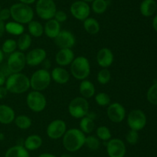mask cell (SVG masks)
<instances>
[{
	"label": "cell",
	"instance_id": "obj_49",
	"mask_svg": "<svg viewBox=\"0 0 157 157\" xmlns=\"http://www.w3.org/2000/svg\"><path fill=\"white\" fill-rule=\"evenodd\" d=\"M60 157H73V156H72L71 155H70V154L64 153V154H62V155H61Z\"/></svg>",
	"mask_w": 157,
	"mask_h": 157
},
{
	"label": "cell",
	"instance_id": "obj_10",
	"mask_svg": "<svg viewBox=\"0 0 157 157\" xmlns=\"http://www.w3.org/2000/svg\"><path fill=\"white\" fill-rule=\"evenodd\" d=\"M127 124L130 129L140 131L147 125V116L140 109H133L127 115Z\"/></svg>",
	"mask_w": 157,
	"mask_h": 157
},
{
	"label": "cell",
	"instance_id": "obj_8",
	"mask_svg": "<svg viewBox=\"0 0 157 157\" xmlns=\"http://www.w3.org/2000/svg\"><path fill=\"white\" fill-rule=\"evenodd\" d=\"M26 103L32 112H41L47 106V99L42 92L33 90L27 95Z\"/></svg>",
	"mask_w": 157,
	"mask_h": 157
},
{
	"label": "cell",
	"instance_id": "obj_2",
	"mask_svg": "<svg viewBox=\"0 0 157 157\" xmlns=\"http://www.w3.org/2000/svg\"><path fill=\"white\" fill-rule=\"evenodd\" d=\"M5 85L8 92L13 94L25 93L31 87L29 78L21 72L12 73L9 75Z\"/></svg>",
	"mask_w": 157,
	"mask_h": 157
},
{
	"label": "cell",
	"instance_id": "obj_32",
	"mask_svg": "<svg viewBox=\"0 0 157 157\" xmlns=\"http://www.w3.org/2000/svg\"><path fill=\"white\" fill-rule=\"evenodd\" d=\"M91 3L92 11L98 15L104 13L108 7L107 0H94Z\"/></svg>",
	"mask_w": 157,
	"mask_h": 157
},
{
	"label": "cell",
	"instance_id": "obj_47",
	"mask_svg": "<svg viewBox=\"0 0 157 157\" xmlns=\"http://www.w3.org/2000/svg\"><path fill=\"white\" fill-rule=\"evenodd\" d=\"M153 27L155 29V31L157 32V15L154 17L153 20Z\"/></svg>",
	"mask_w": 157,
	"mask_h": 157
},
{
	"label": "cell",
	"instance_id": "obj_18",
	"mask_svg": "<svg viewBox=\"0 0 157 157\" xmlns=\"http://www.w3.org/2000/svg\"><path fill=\"white\" fill-rule=\"evenodd\" d=\"M75 59V53L71 49H60L55 55V61L60 66L71 65Z\"/></svg>",
	"mask_w": 157,
	"mask_h": 157
},
{
	"label": "cell",
	"instance_id": "obj_15",
	"mask_svg": "<svg viewBox=\"0 0 157 157\" xmlns=\"http://www.w3.org/2000/svg\"><path fill=\"white\" fill-rule=\"evenodd\" d=\"M47 58V52L44 49L35 48L29 51L25 55L26 64L30 66H36L43 63Z\"/></svg>",
	"mask_w": 157,
	"mask_h": 157
},
{
	"label": "cell",
	"instance_id": "obj_27",
	"mask_svg": "<svg viewBox=\"0 0 157 157\" xmlns=\"http://www.w3.org/2000/svg\"><path fill=\"white\" fill-rule=\"evenodd\" d=\"M29 34L35 38H39L44 33V26L38 21L32 20L28 24Z\"/></svg>",
	"mask_w": 157,
	"mask_h": 157
},
{
	"label": "cell",
	"instance_id": "obj_26",
	"mask_svg": "<svg viewBox=\"0 0 157 157\" xmlns=\"http://www.w3.org/2000/svg\"><path fill=\"white\" fill-rule=\"evenodd\" d=\"M84 28L86 32L90 35H96L100 32V29H101V26L98 20L91 17H88L84 20Z\"/></svg>",
	"mask_w": 157,
	"mask_h": 157
},
{
	"label": "cell",
	"instance_id": "obj_34",
	"mask_svg": "<svg viewBox=\"0 0 157 157\" xmlns=\"http://www.w3.org/2000/svg\"><path fill=\"white\" fill-rule=\"evenodd\" d=\"M97 137L100 140L107 142L111 139V132L106 126H101L97 129Z\"/></svg>",
	"mask_w": 157,
	"mask_h": 157
},
{
	"label": "cell",
	"instance_id": "obj_13",
	"mask_svg": "<svg viewBox=\"0 0 157 157\" xmlns=\"http://www.w3.org/2000/svg\"><path fill=\"white\" fill-rule=\"evenodd\" d=\"M67 131V125L62 119H55L51 122L46 129L48 136L52 139H58L63 137Z\"/></svg>",
	"mask_w": 157,
	"mask_h": 157
},
{
	"label": "cell",
	"instance_id": "obj_3",
	"mask_svg": "<svg viewBox=\"0 0 157 157\" xmlns=\"http://www.w3.org/2000/svg\"><path fill=\"white\" fill-rule=\"evenodd\" d=\"M11 17L16 22L20 24H29L33 20L35 12L29 5L21 2L15 3L10 8Z\"/></svg>",
	"mask_w": 157,
	"mask_h": 157
},
{
	"label": "cell",
	"instance_id": "obj_42",
	"mask_svg": "<svg viewBox=\"0 0 157 157\" xmlns=\"http://www.w3.org/2000/svg\"><path fill=\"white\" fill-rule=\"evenodd\" d=\"M8 90L6 88V86H0V99H4L5 97L8 94Z\"/></svg>",
	"mask_w": 157,
	"mask_h": 157
},
{
	"label": "cell",
	"instance_id": "obj_23",
	"mask_svg": "<svg viewBox=\"0 0 157 157\" xmlns=\"http://www.w3.org/2000/svg\"><path fill=\"white\" fill-rule=\"evenodd\" d=\"M79 91L81 96L88 99L95 95V86L94 83L89 80H82L80 84Z\"/></svg>",
	"mask_w": 157,
	"mask_h": 157
},
{
	"label": "cell",
	"instance_id": "obj_19",
	"mask_svg": "<svg viewBox=\"0 0 157 157\" xmlns=\"http://www.w3.org/2000/svg\"><path fill=\"white\" fill-rule=\"evenodd\" d=\"M51 77L52 79L56 83L58 84H66L67 82L70 79V74L64 68L61 67H55L52 69V72H51Z\"/></svg>",
	"mask_w": 157,
	"mask_h": 157
},
{
	"label": "cell",
	"instance_id": "obj_46",
	"mask_svg": "<svg viewBox=\"0 0 157 157\" xmlns=\"http://www.w3.org/2000/svg\"><path fill=\"white\" fill-rule=\"evenodd\" d=\"M20 2L21 3H24V4L26 5H31V4H33L36 2V0H19Z\"/></svg>",
	"mask_w": 157,
	"mask_h": 157
},
{
	"label": "cell",
	"instance_id": "obj_54",
	"mask_svg": "<svg viewBox=\"0 0 157 157\" xmlns=\"http://www.w3.org/2000/svg\"><path fill=\"white\" fill-rule=\"evenodd\" d=\"M88 157H94V156H88Z\"/></svg>",
	"mask_w": 157,
	"mask_h": 157
},
{
	"label": "cell",
	"instance_id": "obj_36",
	"mask_svg": "<svg viewBox=\"0 0 157 157\" xmlns=\"http://www.w3.org/2000/svg\"><path fill=\"white\" fill-rule=\"evenodd\" d=\"M111 74L108 69H102L99 71L97 75L98 82L101 85H106L110 81Z\"/></svg>",
	"mask_w": 157,
	"mask_h": 157
},
{
	"label": "cell",
	"instance_id": "obj_4",
	"mask_svg": "<svg viewBox=\"0 0 157 157\" xmlns=\"http://www.w3.org/2000/svg\"><path fill=\"white\" fill-rule=\"evenodd\" d=\"M71 73L78 80H84L90 74V64L89 60L84 56L75 58L71 63Z\"/></svg>",
	"mask_w": 157,
	"mask_h": 157
},
{
	"label": "cell",
	"instance_id": "obj_25",
	"mask_svg": "<svg viewBox=\"0 0 157 157\" xmlns=\"http://www.w3.org/2000/svg\"><path fill=\"white\" fill-rule=\"evenodd\" d=\"M140 11L144 16H152L156 11V2L155 0H144L140 6Z\"/></svg>",
	"mask_w": 157,
	"mask_h": 157
},
{
	"label": "cell",
	"instance_id": "obj_45",
	"mask_svg": "<svg viewBox=\"0 0 157 157\" xmlns=\"http://www.w3.org/2000/svg\"><path fill=\"white\" fill-rule=\"evenodd\" d=\"M38 157H57L56 155L52 153H48V152H44V153H41L38 155Z\"/></svg>",
	"mask_w": 157,
	"mask_h": 157
},
{
	"label": "cell",
	"instance_id": "obj_11",
	"mask_svg": "<svg viewBox=\"0 0 157 157\" xmlns=\"http://www.w3.org/2000/svg\"><path fill=\"white\" fill-rule=\"evenodd\" d=\"M70 12L73 17L80 21H84L90 14V6L88 3L81 0L75 1L71 5Z\"/></svg>",
	"mask_w": 157,
	"mask_h": 157
},
{
	"label": "cell",
	"instance_id": "obj_9",
	"mask_svg": "<svg viewBox=\"0 0 157 157\" xmlns=\"http://www.w3.org/2000/svg\"><path fill=\"white\" fill-rule=\"evenodd\" d=\"M25 55L21 51H15L9 55L6 66L11 73H18L25 69Z\"/></svg>",
	"mask_w": 157,
	"mask_h": 157
},
{
	"label": "cell",
	"instance_id": "obj_40",
	"mask_svg": "<svg viewBox=\"0 0 157 157\" xmlns=\"http://www.w3.org/2000/svg\"><path fill=\"white\" fill-rule=\"evenodd\" d=\"M54 18L59 23H62L64 22L67 19V15L64 11L57 10L56 12H55V16H54Z\"/></svg>",
	"mask_w": 157,
	"mask_h": 157
},
{
	"label": "cell",
	"instance_id": "obj_5",
	"mask_svg": "<svg viewBox=\"0 0 157 157\" xmlns=\"http://www.w3.org/2000/svg\"><path fill=\"white\" fill-rule=\"evenodd\" d=\"M29 79L31 88L35 91L41 92L48 87L52 81V77L48 69H40L35 71Z\"/></svg>",
	"mask_w": 157,
	"mask_h": 157
},
{
	"label": "cell",
	"instance_id": "obj_20",
	"mask_svg": "<svg viewBox=\"0 0 157 157\" xmlns=\"http://www.w3.org/2000/svg\"><path fill=\"white\" fill-rule=\"evenodd\" d=\"M61 23L57 22L55 18H52L46 22L44 26V33L50 38H54L61 32Z\"/></svg>",
	"mask_w": 157,
	"mask_h": 157
},
{
	"label": "cell",
	"instance_id": "obj_24",
	"mask_svg": "<svg viewBox=\"0 0 157 157\" xmlns=\"http://www.w3.org/2000/svg\"><path fill=\"white\" fill-rule=\"evenodd\" d=\"M5 157H30V154L22 145H16L7 149Z\"/></svg>",
	"mask_w": 157,
	"mask_h": 157
},
{
	"label": "cell",
	"instance_id": "obj_48",
	"mask_svg": "<svg viewBox=\"0 0 157 157\" xmlns=\"http://www.w3.org/2000/svg\"><path fill=\"white\" fill-rule=\"evenodd\" d=\"M3 59H4V53H3V52L2 51V49H0V65L2 62Z\"/></svg>",
	"mask_w": 157,
	"mask_h": 157
},
{
	"label": "cell",
	"instance_id": "obj_39",
	"mask_svg": "<svg viewBox=\"0 0 157 157\" xmlns=\"http://www.w3.org/2000/svg\"><path fill=\"white\" fill-rule=\"evenodd\" d=\"M126 140L127 143L130 145H135L139 140V134H138V131L133 130L130 129L127 134L126 135Z\"/></svg>",
	"mask_w": 157,
	"mask_h": 157
},
{
	"label": "cell",
	"instance_id": "obj_37",
	"mask_svg": "<svg viewBox=\"0 0 157 157\" xmlns=\"http://www.w3.org/2000/svg\"><path fill=\"white\" fill-rule=\"evenodd\" d=\"M95 102L100 106H109L110 104V97L105 92H99L95 95Z\"/></svg>",
	"mask_w": 157,
	"mask_h": 157
},
{
	"label": "cell",
	"instance_id": "obj_28",
	"mask_svg": "<svg viewBox=\"0 0 157 157\" xmlns=\"http://www.w3.org/2000/svg\"><path fill=\"white\" fill-rule=\"evenodd\" d=\"M95 123L93 119L90 116L83 117L81 119L80 122V129L84 132V134H90L94 129Z\"/></svg>",
	"mask_w": 157,
	"mask_h": 157
},
{
	"label": "cell",
	"instance_id": "obj_14",
	"mask_svg": "<svg viewBox=\"0 0 157 157\" xmlns=\"http://www.w3.org/2000/svg\"><path fill=\"white\" fill-rule=\"evenodd\" d=\"M107 115L111 122L114 123H120L125 119L126 109L121 103H110L107 109Z\"/></svg>",
	"mask_w": 157,
	"mask_h": 157
},
{
	"label": "cell",
	"instance_id": "obj_1",
	"mask_svg": "<svg viewBox=\"0 0 157 157\" xmlns=\"http://www.w3.org/2000/svg\"><path fill=\"white\" fill-rule=\"evenodd\" d=\"M85 139V134L81 129L72 128L66 131L64 135H63V146L68 152H77L84 146Z\"/></svg>",
	"mask_w": 157,
	"mask_h": 157
},
{
	"label": "cell",
	"instance_id": "obj_53",
	"mask_svg": "<svg viewBox=\"0 0 157 157\" xmlns=\"http://www.w3.org/2000/svg\"><path fill=\"white\" fill-rule=\"evenodd\" d=\"M156 10H157V2H156Z\"/></svg>",
	"mask_w": 157,
	"mask_h": 157
},
{
	"label": "cell",
	"instance_id": "obj_52",
	"mask_svg": "<svg viewBox=\"0 0 157 157\" xmlns=\"http://www.w3.org/2000/svg\"><path fill=\"white\" fill-rule=\"evenodd\" d=\"M0 10H1V5H0Z\"/></svg>",
	"mask_w": 157,
	"mask_h": 157
},
{
	"label": "cell",
	"instance_id": "obj_41",
	"mask_svg": "<svg viewBox=\"0 0 157 157\" xmlns=\"http://www.w3.org/2000/svg\"><path fill=\"white\" fill-rule=\"evenodd\" d=\"M10 18H11L10 9H8V8L1 9V10H0V19H2L3 22H5L6 21V20L9 19Z\"/></svg>",
	"mask_w": 157,
	"mask_h": 157
},
{
	"label": "cell",
	"instance_id": "obj_22",
	"mask_svg": "<svg viewBox=\"0 0 157 157\" xmlns=\"http://www.w3.org/2000/svg\"><path fill=\"white\" fill-rule=\"evenodd\" d=\"M43 140L40 135L33 134L30 135L25 139L24 147L28 151H35L42 146Z\"/></svg>",
	"mask_w": 157,
	"mask_h": 157
},
{
	"label": "cell",
	"instance_id": "obj_31",
	"mask_svg": "<svg viewBox=\"0 0 157 157\" xmlns=\"http://www.w3.org/2000/svg\"><path fill=\"white\" fill-rule=\"evenodd\" d=\"M15 124L18 129H22V130H26L32 126V119L30 117H29L26 115H19L17 117H15Z\"/></svg>",
	"mask_w": 157,
	"mask_h": 157
},
{
	"label": "cell",
	"instance_id": "obj_29",
	"mask_svg": "<svg viewBox=\"0 0 157 157\" xmlns=\"http://www.w3.org/2000/svg\"><path fill=\"white\" fill-rule=\"evenodd\" d=\"M5 29L6 32L11 35H20L24 32L25 28L22 24L16 22H9L5 25Z\"/></svg>",
	"mask_w": 157,
	"mask_h": 157
},
{
	"label": "cell",
	"instance_id": "obj_33",
	"mask_svg": "<svg viewBox=\"0 0 157 157\" xmlns=\"http://www.w3.org/2000/svg\"><path fill=\"white\" fill-rule=\"evenodd\" d=\"M17 49V42L13 38H8L3 42L2 46V51L3 53L6 54H12Z\"/></svg>",
	"mask_w": 157,
	"mask_h": 157
},
{
	"label": "cell",
	"instance_id": "obj_38",
	"mask_svg": "<svg viewBox=\"0 0 157 157\" xmlns=\"http://www.w3.org/2000/svg\"><path fill=\"white\" fill-rule=\"evenodd\" d=\"M147 97L151 104L157 105V83L153 84L147 91Z\"/></svg>",
	"mask_w": 157,
	"mask_h": 157
},
{
	"label": "cell",
	"instance_id": "obj_35",
	"mask_svg": "<svg viewBox=\"0 0 157 157\" xmlns=\"http://www.w3.org/2000/svg\"><path fill=\"white\" fill-rule=\"evenodd\" d=\"M84 145L90 150L95 151L99 149L100 146H101V142L98 137L94 136V135H88V136H86Z\"/></svg>",
	"mask_w": 157,
	"mask_h": 157
},
{
	"label": "cell",
	"instance_id": "obj_30",
	"mask_svg": "<svg viewBox=\"0 0 157 157\" xmlns=\"http://www.w3.org/2000/svg\"><path fill=\"white\" fill-rule=\"evenodd\" d=\"M17 48H18L19 51L24 52L29 49L32 45V37L29 34L22 33L19 35L17 40Z\"/></svg>",
	"mask_w": 157,
	"mask_h": 157
},
{
	"label": "cell",
	"instance_id": "obj_16",
	"mask_svg": "<svg viewBox=\"0 0 157 157\" xmlns=\"http://www.w3.org/2000/svg\"><path fill=\"white\" fill-rule=\"evenodd\" d=\"M75 37L69 31H61L55 38V42L60 49H71L75 45Z\"/></svg>",
	"mask_w": 157,
	"mask_h": 157
},
{
	"label": "cell",
	"instance_id": "obj_7",
	"mask_svg": "<svg viewBox=\"0 0 157 157\" xmlns=\"http://www.w3.org/2000/svg\"><path fill=\"white\" fill-rule=\"evenodd\" d=\"M57 6L54 0H37L35 4V12L38 16L43 20L54 18Z\"/></svg>",
	"mask_w": 157,
	"mask_h": 157
},
{
	"label": "cell",
	"instance_id": "obj_6",
	"mask_svg": "<svg viewBox=\"0 0 157 157\" xmlns=\"http://www.w3.org/2000/svg\"><path fill=\"white\" fill-rule=\"evenodd\" d=\"M68 112L73 118L81 119L87 115L89 103L84 97H75L68 105Z\"/></svg>",
	"mask_w": 157,
	"mask_h": 157
},
{
	"label": "cell",
	"instance_id": "obj_17",
	"mask_svg": "<svg viewBox=\"0 0 157 157\" xmlns=\"http://www.w3.org/2000/svg\"><path fill=\"white\" fill-rule=\"evenodd\" d=\"M97 62L102 69H108L113 62V52L108 48H102L97 53Z\"/></svg>",
	"mask_w": 157,
	"mask_h": 157
},
{
	"label": "cell",
	"instance_id": "obj_43",
	"mask_svg": "<svg viewBox=\"0 0 157 157\" xmlns=\"http://www.w3.org/2000/svg\"><path fill=\"white\" fill-rule=\"evenodd\" d=\"M5 23L4 22L2 19H0V38L4 35V32H6V29H5Z\"/></svg>",
	"mask_w": 157,
	"mask_h": 157
},
{
	"label": "cell",
	"instance_id": "obj_50",
	"mask_svg": "<svg viewBox=\"0 0 157 157\" xmlns=\"http://www.w3.org/2000/svg\"><path fill=\"white\" fill-rule=\"evenodd\" d=\"M5 139V135L4 134L2 133V132H0V141H2V140H3Z\"/></svg>",
	"mask_w": 157,
	"mask_h": 157
},
{
	"label": "cell",
	"instance_id": "obj_21",
	"mask_svg": "<svg viewBox=\"0 0 157 157\" xmlns=\"http://www.w3.org/2000/svg\"><path fill=\"white\" fill-rule=\"evenodd\" d=\"M15 118V111L7 105H0V123L3 125L11 124Z\"/></svg>",
	"mask_w": 157,
	"mask_h": 157
},
{
	"label": "cell",
	"instance_id": "obj_12",
	"mask_svg": "<svg viewBox=\"0 0 157 157\" xmlns=\"http://www.w3.org/2000/svg\"><path fill=\"white\" fill-rule=\"evenodd\" d=\"M109 157H124L127 152V147L123 140L115 138L108 140L106 145Z\"/></svg>",
	"mask_w": 157,
	"mask_h": 157
},
{
	"label": "cell",
	"instance_id": "obj_51",
	"mask_svg": "<svg viewBox=\"0 0 157 157\" xmlns=\"http://www.w3.org/2000/svg\"><path fill=\"white\" fill-rule=\"evenodd\" d=\"M81 1H84V2H85L89 3V2H92L94 0H81Z\"/></svg>",
	"mask_w": 157,
	"mask_h": 157
},
{
	"label": "cell",
	"instance_id": "obj_44",
	"mask_svg": "<svg viewBox=\"0 0 157 157\" xmlns=\"http://www.w3.org/2000/svg\"><path fill=\"white\" fill-rule=\"evenodd\" d=\"M6 76L3 74V72L0 70V86H3L6 83Z\"/></svg>",
	"mask_w": 157,
	"mask_h": 157
}]
</instances>
